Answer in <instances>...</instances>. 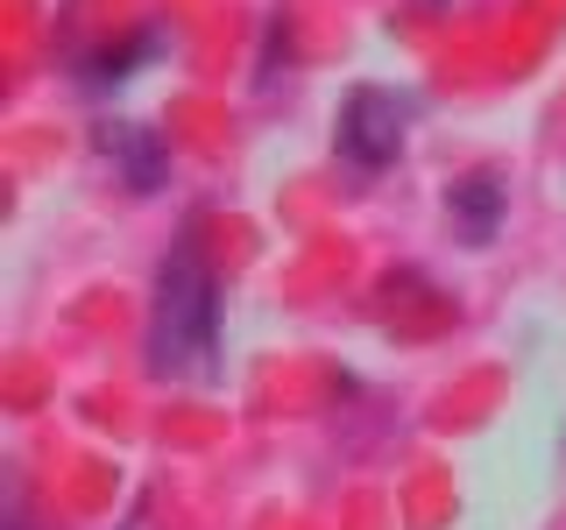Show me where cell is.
Returning a JSON list of instances; mask_svg holds the SVG:
<instances>
[{
    "mask_svg": "<svg viewBox=\"0 0 566 530\" xmlns=\"http://www.w3.org/2000/svg\"><path fill=\"white\" fill-rule=\"evenodd\" d=\"M149 368L164 382H212L220 375V283L206 269L199 234H185L164 255V269H156Z\"/></svg>",
    "mask_w": 566,
    "mask_h": 530,
    "instance_id": "6da1fadb",
    "label": "cell"
},
{
    "mask_svg": "<svg viewBox=\"0 0 566 530\" xmlns=\"http://www.w3.org/2000/svg\"><path fill=\"white\" fill-rule=\"evenodd\" d=\"M418 99L411 93H389V85H354L340 99V120H333V149L354 170H389L403 156V135H411Z\"/></svg>",
    "mask_w": 566,
    "mask_h": 530,
    "instance_id": "7a4b0ae2",
    "label": "cell"
},
{
    "mask_svg": "<svg viewBox=\"0 0 566 530\" xmlns=\"http://www.w3.org/2000/svg\"><path fill=\"white\" fill-rule=\"evenodd\" d=\"M503 177L495 170H468L460 184L447 191V212H453V234L468 241V247H489L495 241V226H503Z\"/></svg>",
    "mask_w": 566,
    "mask_h": 530,
    "instance_id": "3957f363",
    "label": "cell"
},
{
    "mask_svg": "<svg viewBox=\"0 0 566 530\" xmlns=\"http://www.w3.org/2000/svg\"><path fill=\"white\" fill-rule=\"evenodd\" d=\"M99 149L106 156H114V163L120 170H128V184L135 191H156V184H164V141H156L149 128H135V120H120V128H99Z\"/></svg>",
    "mask_w": 566,
    "mask_h": 530,
    "instance_id": "277c9868",
    "label": "cell"
},
{
    "mask_svg": "<svg viewBox=\"0 0 566 530\" xmlns=\"http://www.w3.org/2000/svg\"><path fill=\"white\" fill-rule=\"evenodd\" d=\"M135 57H156V35H135L128 50H106V57L93 64V78H99V85H106V78H128V64H135Z\"/></svg>",
    "mask_w": 566,
    "mask_h": 530,
    "instance_id": "5b68a950",
    "label": "cell"
}]
</instances>
